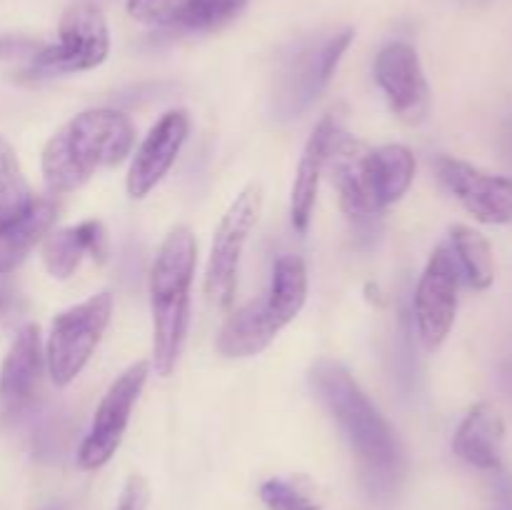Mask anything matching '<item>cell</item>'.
<instances>
[{
	"mask_svg": "<svg viewBox=\"0 0 512 510\" xmlns=\"http://www.w3.org/2000/svg\"><path fill=\"white\" fill-rule=\"evenodd\" d=\"M310 383L358 458L365 483L378 493L393 488L403 470V450L398 435L373 400L343 365L330 358H320L313 365Z\"/></svg>",
	"mask_w": 512,
	"mask_h": 510,
	"instance_id": "1",
	"label": "cell"
},
{
	"mask_svg": "<svg viewBox=\"0 0 512 510\" xmlns=\"http://www.w3.org/2000/svg\"><path fill=\"white\" fill-rule=\"evenodd\" d=\"M135 143V125L113 108L83 110L55 130L43 148V178L53 193H75L100 168L120 165Z\"/></svg>",
	"mask_w": 512,
	"mask_h": 510,
	"instance_id": "2",
	"label": "cell"
},
{
	"mask_svg": "<svg viewBox=\"0 0 512 510\" xmlns=\"http://www.w3.org/2000/svg\"><path fill=\"white\" fill-rule=\"evenodd\" d=\"M198 263V243L185 225H175L160 243L150 268V315H153V360L158 375H170L183 350L190 323V288Z\"/></svg>",
	"mask_w": 512,
	"mask_h": 510,
	"instance_id": "3",
	"label": "cell"
},
{
	"mask_svg": "<svg viewBox=\"0 0 512 510\" xmlns=\"http://www.w3.org/2000/svg\"><path fill=\"white\" fill-rule=\"evenodd\" d=\"M308 300V268L298 255L275 260L270 288L228 315L215 338V350L225 358H253L270 348L280 330L293 323Z\"/></svg>",
	"mask_w": 512,
	"mask_h": 510,
	"instance_id": "4",
	"label": "cell"
},
{
	"mask_svg": "<svg viewBox=\"0 0 512 510\" xmlns=\"http://www.w3.org/2000/svg\"><path fill=\"white\" fill-rule=\"evenodd\" d=\"M110 53V30L103 10L93 3H75L63 13L58 40L30 55L23 73L28 78L85 73L105 63Z\"/></svg>",
	"mask_w": 512,
	"mask_h": 510,
	"instance_id": "5",
	"label": "cell"
},
{
	"mask_svg": "<svg viewBox=\"0 0 512 510\" xmlns=\"http://www.w3.org/2000/svg\"><path fill=\"white\" fill-rule=\"evenodd\" d=\"M110 315L113 295L108 290L55 315L45 340V370L58 388L70 385L83 373L108 328Z\"/></svg>",
	"mask_w": 512,
	"mask_h": 510,
	"instance_id": "6",
	"label": "cell"
},
{
	"mask_svg": "<svg viewBox=\"0 0 512 510\" xmlns=\"http://www.w3.org/2000/svg\"><path fill=\"white\" fill-rule=\"evenodd\" d=\"M260 210H263V190L258 183H250L235 195L215 228L208 268H205V298L213 308L225 310L233 305L240 255L248 243V235L258 225Z\"/></svg>",
	"mask_w": 512,
	"mask_h": 510,
	"instance_id": "7",
	"label": "cell"
},
{
	"mask_svg": "<svg viewBox=\"0 0 512 510\" xmlns=\"http://www.w3.org/2000/svg\"><path fill=\"white\" fill-rule=\"evenodd\" d=\"M148 375L150 363L148 360H138L110 383L108 393L100 400L93 423H90L88 433H85L83 443L78 448L80 468L98 470L118 453L125 430H128L130 413H133L135 403L143 393Z\"/></svg>",
	"mask_w": 512,
	"mask_h": 510,
	"instance_id": "8",
	"label": "cell"
},
{
	"mask_svg": "<svg viewBox=\"0 0 512 510\" xmlns=\"http://www.w3.org/2000/svg\"><path fill=\"white\" fill-rule=\"evenodd\" d=\"M460 270L450 245H438L428 258L415 288V323L425 350H438L448 340L458 315Z\"/></svg>",
	"mask_w": 512,
	"mask_h": 510,
	"instance_id": "9",
	"label": "cell"
},
{
	"mask_svg": "<svg viewBox=\"0 0 512 510\" xmlns=\"http://www.w3.org/2000/svg\"><path fill=\"white\" fill-rule=\"evenodd\" d=\"M440 183L460 200L475 220L485 225L512 223V180L505 175L485 173L475 165L450 155L435 158Z\"/></svg>",
	"mask_w": 512,
	"mask_h": 510,
	"instance_id": "10",
	"label": "cell"
},
{
	"mask_svg": "<svg viewBox=\"0 0 512 510\" xmlns=\"http://www.w3.org/2000/svg\"><path fill=\"white\" fill-rule=\"evenodd\" d=\"M375 80H378L390 110L403 123L418 125L428 118L430 85L413 45H385L375 58Z\"/></svg>",
	"mask_w": 512,
	"mask_h": 510,
	"instance_id": "11",
	"label": "cell"
},
{
	"mask_svg": "<svg viewBox=\"0 0 512 510\" xmlns=\"http://www.w3.org/2000/svg\"><path fill=\"white\" fill-rule=\"evenodd\" d=\"M190 133V118L185 110H168L158 123L150 128L140 148L130 160L125 188L133 200H143L153 193L160 180L170 173L173 163L178 160L185 140Z\"/></svg>",
	"mask_w": 512,
	"mask_h": 510,
	"instance_id": "12",
	"label": "cell"
},
{
	"mask_svg": "<svg viewBox=\"0 0 512 510\" xmlns=\"http://www.w3.org/2000/svg\"><path fill=\"white\" fill-rule=\"evenodd\" d=\"M45 373V348L38 325L18 330L0 368V413L18 418L35 403Z\"/></svg>",
	"mask_w": 512,
	"mask_h": 510,
	"instance_id": "13",
	"label": "cell"
},
{
	"mask_svg": "<svg viewBox=\"0 0 512 510\" xmlns=\"http://www.w3.org/2000/svg\"><path fill=\"white\" fill-rule=\"evenodd\" d=\"M248 0H128V15L163 30L210 33L238 18Z\"/></svg>",
	"mask_w": 512,
	"mask_h": 510,
	"instance_id": "14",
	"label": "cell"
},
{
	"mask_svg": "<svg viewBox=\"0 0 512 510\" xmlns=\"http://www.w3.org/2000/svg\"><path fill=\"white\" fill-rule=\"evenodd\" d=\"M415 180V155L405 145H380L365 148L360 160V185L373 218L388 205L398 203Z\"/></svg>",
	"mask_w": 512,
	"mask_h": 510,
	"instance_id": "15",
	"label": "cell"
},
{
	"mask_svg": "<svg viewBox=\"0 0 512 510\" xmlns=\"http://www.w3.org/2000/svg\"><path fill=\"white\" fill-rule=\"evenodd\" d=\"M108 253V230L98 218L53 230L43 238V263L55 280H68L85 258L105 263Z\"/></svg>",
	"mask_w": 512,
	"mask_h": 510,
	"instance_id": "16",
	"label": "cell"
},
{
	"mask_svg": "<svg viewBox=\"0 0 512 510\" xmlns=\"http://www.w3.org/2000/svg\"><path fill=\"white\" fill-rule=\"evenodd\" d=\"M335 115H325L318 125H315L313 135L305 143L303 155H300L298 170H295L293 188H290V220L293 228L300 235L308 233L310 220H313L315 200H318V185L323 178L325 168V153H328V143L333 130L338 128Z\"/></svg>",
	"mask_w": 512,
	"mask_h": 510,
	"instance_id": "17",
	"label": "cell"
},
{
	"mask_svg": "<svg viewBox=\"0 0 512 510\" xmlns=\"http://www.w3.org/2000/svg\"><path fill=\"white\" fill-rule=\"evenodd\" d=\"M503 438L505 425L498 410L490 403H478L470 408L453 438V450L463 463L478 470L503 468Z\"/></svg>",
	"mask_w": 512,
	"mask_h": 510,
	"instance_id": "18",
	"label": "cell"
},
{
	"mask_svg": "<svg viewBox=\"0 0 512 510\" xmlns=\"http://www.w3.org/2000/svg\"><path fill=\"white\" fill-rule=\"evenodd\" d=\"M58 218V205L53 198H35L28 213L15 223L0 228V275H10L45 235Z\"/></svg>",
	"mask_w": 512,
	"mask_h": 510,
	"instance_id": "19",
	"label": "cell"
},
{
	"mask_svg": "<svg viewBox=\"0 0 512 510\" xmlns=\"http://www.w3.org/2000/svg\"><path fill=\"white\" fill-rule=\"evenodd\" d=\"M450 250L458 263L460 278L475 290H488L495 280V258L490 240L468 225L450 228Z\"/></svg>",
	"mask_w": 512,
	"mask_h": 510,
	"instance_id": "20",
	"label": "cell"
},
{
	"mask_svg": "<svg viewBox=\"0 0 512 510\" xmlns=\"http://www.w3.org/2000/svg\"><path fill=\"white\" fill-rule=\"evenodd\" d=\"M33 203L35 195L20 168L18 155L13 145L0 135V228L23 218Z\"/></svg>",
	"mask_w": 512,
	"mask_h": 510,
	"instance_id": "21",
	"label": "cell"
},
{
	"mask_svg": "<svg viewBox=\"0 0 512 510\" xmlns=\"http://www.w3.org/2000/svg\"><path fill=\"white\" fill-rule=\"evenodd\" d=\"M258 495L268 510H323L318 488L305 475L268 478L260 485Z\"/></svg>",
	"mask_w": 512,
	"mask_h": 510,
	"instance_id": "22",
	"label": "cell"
},
{
	"mask_svg": "<svg viewBox=\"0 0 512 510\" xmlns=\"http://www.w3.org/2000/svg\"><path fill=\"white\" fill-rule=\"evenodd\" d=\"M150 508V488L145 483L143 475L133 473L125 480L123 490H120V498L115 510H148Z\"/></svg>",
	"mask_w": 512,
	"mask_h": 510,
	"instance_id": "23",
	"label": "cell"
},
{
	"mask_svg": "<svg viewBox=\"0 0 512 510\" xmlns=\"http://www.w3.org/2000/svg\"><path fill=\"white\" fill-rule=\"evenodd\" d=\"M20 310V293L5 275H0V318L18 313Z\"/></svg>",
	"mask_w": 512,
	"mask_h": 510,
	"instance_id": "24",
	"label": "cell"
},
{
	"mask_svg": "<svg viewBox=\"0 0 512 510\" xmlns=\"http://www.w3.org/2000/svg\"><path fill=\"white\" fill-rule=\"evenodd\" d=\"M500 385H503V390L512 400V365H505V368L500 370Z\"/></svg>",
	"mask_w": 512,
	"mask_h": 510,
	"instance_id": "25",
	"label": "cell"
}]
</instances>
